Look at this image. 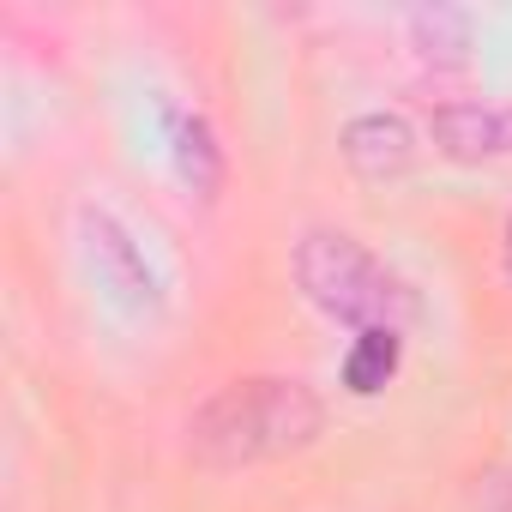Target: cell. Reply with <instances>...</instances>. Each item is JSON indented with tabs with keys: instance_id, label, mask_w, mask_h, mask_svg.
I'll return each instance as SVG.
<instances>
[{
	"instance_id": "obj_1",
	"label": "cell",
	"mask_w": 512,
	"mask_h": 512,
	"mask_svg": "<svg viewBox=\"0 0 512 512\" xmlns=\"http://www.w3.org/2000/svg\"><path fill=\"white\" fill-rule=\"evenodd\" d=\"M326 434V398L302 374H241L187 410V452L211 470L272 464Z\"/></svg>"
},
{
	"instance_id": "obj_2",
	"label": "cell",
	"mask_w": 512,
	"mask_h": 512,
	"mask_svg": "<svg viewBox=\"0 0 512 512\" xmlns=\"http://www.w3.org/2000/svg\"><path fill=\"white\" fill-rule=\"evenodd\" d=\"M290 278L350 338L356 332H374V326L410 332L422 320V290L404 272H392L368 241H356L350 229H332V223H314V229L296 235V247H290Z\"/></svg>"
},
{
	"instance_id": "obj_3",
	"label": "cell",
	"mask_w": 512,
	"mask_h": 512,
	"mask_svg": "<svg viewBox=\"0 0 512 512\" xmlns=\"http://www.w3.org/2000/svg\"><path fill=\"white\" fill-rule=\"evenodd\" d=\"M73 229H79V260H85L91 284L103 290V302H115L133 320H157L163 302H169V290H163V272L151 266L145 241L127 229V217H115L109 205L85 199L79 217H73Z\"/></svg>"
},
{
	"instance_id": "obj_4",
	"label": "cell",
	"mask_w": 512,
	"mask_h": 512,
	"mask_svg": "<svg viewBox=\"0 0 512 512\" xmlns=\"http://www.w3.org/2000/svg\"><path fill=\"white\" fill-rule=\"evenodd\" d=\"M428 133L452 163H494L512 157V103L482 97H440L428 109Z\"/></svg>"
},
{
	"instance_id": "obj_5",
	"label": "cell",
	"mask_w": 512,
	"mask_h": 512,
	"mask_svg": "<svg viewBox=\"0 0 512 512\" xmlns=\"http://www.w3.org/2000/svg\"><path fill=\"white\" fill-rule=\"evenodd\" d=\"M338 157L362 175V181H386L404 175L416 163V127L398 109H362L338 127Z\"/></svg>"
},
{
	"instance_id": "obj_6",
	"label": "cell",
	"mask_w": 512,
	"mask_h": 512,
	"mask_svg": "<svg viewBox=\"0 0 512 512\" xmlns=\"http://www.w3.org/2000/svg\"><path fill=\"white\" fill-rule=\"evenodd\" d=\"M157 109H163V139H169V163H175L181 187L199 193V199H217L223 193V175H229V151H223L211 115L205 109H187V103H169V97Z\"/></svg>"
},
{
	"instance_id": "obj_7",
	"label": "cell",
	"mask_w": 512,
	"mask_h": 512,
	"mask_svg": "<svg viewBox=\"0 0 512 512\" xmlns=\"http://www.w3.org/2000/svg\"><path fill=\"white\" fill-rule=\"evenodd\" d=\"M404 338H410V332H392V326L356 332V338L344 344V362H338L344 392H356V398L386 392V386L398 380V368H404Z\"/></svg>"
},
{
	"instance_id": "obj_8",
	"label": "cell",
	"mask_w": 512,
	"mask_h": 512,
	"mask_svg": "<svg viewBox=\"0 0 512 512\" xmlns=\"http://www.w3.org/2000/svg\"><path fill=\"white\" fill-rule=\"evenodd\" d=\"M410 43L422 49V61H464L470 49V13L464 7H446V0H434V7H416L410 13Z\"/></svg>"
},
{
	"instance_id": "obj_9",
	"label": "cell",
	"mask_w": 512,
	"mask_h": 512,
	"mask_svg": "<svg viewBox=\"0 0 512 512\" xmlns=\"http://www.w3.org/2000/svg\"><path fill=\"white\" fill-rule=\"evenodd\" d=\"M482 512H512V470L488 482V494H482Z\"/></svg>"
},
{
	"instance_id": "obj_10",
	"label": "cell",
	"mask_w": 512,
	"mask_h": 512,
	"mask_svg": "<svg viewBox=\"0 0 512 512\" xmlns=\"http://www.w3.org/2000/svg\"><path fill=\"white\" fill-rule=\"evenodd\" d=\"M500 272H506V284H512V211H506V229H500Z\"/></svg>"
}]
</instances>
